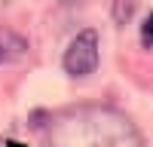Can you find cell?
<instances>
[{
  "mask_svg": "<svg viewBox=\"0 0 153 147\" xmlns=\"http://www.w3.org/2000/svg\"><path fill=\"white\" fill-rule=\"evenodd\" d=\"M49 147H144V141L126 114L104 104H86L52 122Z\"/></svg>",
  "mask_w": 153,
  "mask_h": 147,
  "instance_id": "cell-1",
  "label": "cell"
},
{
  "mask_svg": "<svg viewBox=\"0 0 153 147\" xmlns=\"http://www.w3.org/2000/svg\"><path fill=\"white\" fill-rule=\"evenodd\" d=\"M65 71L71 74V77H89L95 68H98V34L92 31V28H86V31H80L71 40V46L65 49Z\"/></svg>",
  "mask_w": 153,
  "mask_h": 147,
  "instance_id": "cell-2",
  "label": "cell"
},
{
  "mask_svg": "<svg viewBox=\"0 0 153 147\" xmlns=\"http://www.w3.org/2000/svg\"><path fill=\"white\" fill-rule=\"evenodd\" d=\"M25 52H28V40H25L19 31L0 28V65H12V61H19Z\"/></svg>",
  "mask_w": 153,
  "mask_h": 147,
  "instance_id": "cell-3",
  "label": "cell"
},
{
  "mask_svg": "<svg viewBox=\"0 0 153 147\" xmlns=\"http://www.w3.org/2000/svg\"><path fill=\"white\" fill-rule=\"evenodd\" d=\"M135 6H138V0H113V22L117 24H129L132 16H135Z\"/></svg>",
  "mask_w": 153,
  "mask_h": 147,
  "instance_id": "cell-4",
  "label": "cell"
},
{
  "mask_svg": "<svg viewBox=\"0 0 153 147\" xmlns=\"http://www.w3.org/2000/svg\"><path fill=\"white\" fill-rule=\"evenodd\" d=\"M141 43L147 46V49H153V12L144 19V24H141Z\"/></svg>",
  "mask_w": 153,
  "mask_h": 147,
  "instance_id": "cell-5",
  "label": "cell"
},
{
  "mask_svg": "<svg viewBox=\"0 0 153 147\" xmlns=\"http://www.w3.org/2000/svg\"><path fill=\"white\" fill-rule=\"evenodd\" d=\"M9 147H22V144H9Z\"/></svg>",
  "mask_w": 153,
  "mask_h": 147,
  "instance_id": "cell-6",
  "label": "cell"
}]
</instances>
